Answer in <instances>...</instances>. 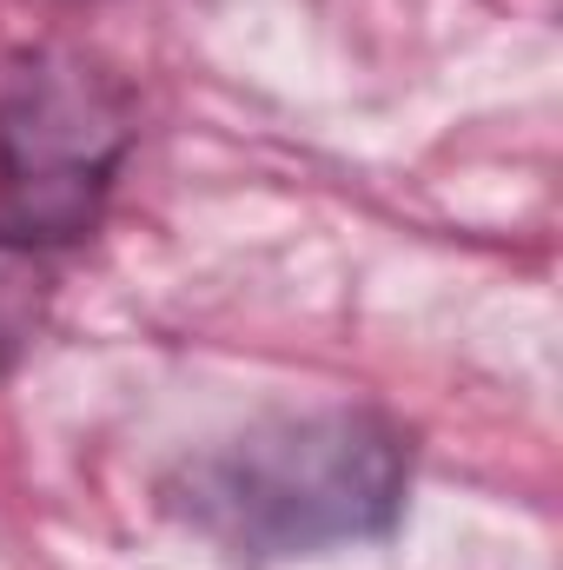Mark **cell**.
Masks as SVG:
<instances>
[{"label":"cell","mask_w":563,"mask_h":570,"mask_svg":"<svg viewBox=\"0 0 563 570\" xmlns=\"http://www.w3.org/2000/svg\"><path fill=\"white\" fill-rule=\"evenodd\" d=\"M53 305V253L0 226V372L40 338Z\"/></svg>","instance_id":"obj_3"},{"label":"cell","mask_w":563,"mask_h":570,"mask_svg":"<svg viewBox=\"0 0 563 570\" xmlns=\"http://www.w3.org/2000/svg\"><path fill=\"white\" fill-rule=\"evenodd\" d=\"M412 451L378 412H305L219 438L166 478V511L233 564H292L392 538Z\"/></svg>","instance_id":"obj_1"},{"label":"cell","mask_w":563,"mask_h":570,"mask_svg":"<svg viewBox=\"0 0 563 570\" xmlns=\"http://www.w3.org/2000/svg\"><path fill=\"white\" fill-rule=\"evenodd\" d=\"M127 94L80 53H33L0 94V213L7 233L60 246L100 219L127 159Z\"/></svg>","instance_id":"obj_2"}]
</instances>
